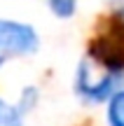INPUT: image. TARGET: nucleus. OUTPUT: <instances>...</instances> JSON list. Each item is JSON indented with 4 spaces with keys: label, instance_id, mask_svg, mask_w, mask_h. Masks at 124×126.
Returning a JSON list of instances; mask_svg holds the SVG:
<instances>
[{
    "label": "nucleus",
    "instance_id": "nucleus-1",
    "mask_svg": "<svg viewBox=\"0 0 124 126\" xmlns=\"http://www.w3.org/2000/svg\"><path fill=\"white\" fill-rule=\"evenodd\" d=\"M89 61L108 72H124V19L112 14L89 42Z\"/></svg>",
    "mask_w": 124,
    "mask_h": 126
},
{
    "label": "nucleus",
    "instance_id": "nucleus-2",
    "mask_svg": "<svg viewBox=\"0 0 124 126\" xmlns=\"http://www.w3.org/2000/svg\"><path fill=\"white\" fill-rule=\"evenodd\" d=\"M120 79L122 72H108L87 59L77 70V91L89 100H106L108 96L115 94Z\"/></svg>",
    "mask_w": 124,
    "mask_h": 126
},
{
    "label": "nucleus",
    "instance_id": "nucleus-3",
    "mask_svg": "<svg viewBox=\"0 0 124 126\" xmlns=\"http://www.w3.org/2000/svg\"><path fill=\"white\" fill-rule=\"evenodd\" d=\"M37 49V35L31 26L14 21H0V65L9 59L33 54Z\"/></svg>",
    "mask_w": 124,
    "mask_h": 126
},
{
    "label": "nucleus",
    "instance_id": "nucleus-4",
    "mask_svg": "<svg viewBox=\"0 0 124 126\" xmlns=\"http://www.w3.org/2000/svg\"><path fill=\"white\" fill-rule=\"evenodd\" d=\"M108 119L112 126H124V91L112 96L110 110H108Z\"/></svg>",
    "mask_w": 124,
    "mask_h": 126
},
{
    "label": "nucleus",
    "instance_id": "nucleus-5",
    "mask_svg": "<svg viewBox=\"0 0 124 126\" xmlns=\"http://www.w3.org/2000/svg\"><path fill=\"white\" fill-rule=\"evenodd\" d=\"M0 126H21L19 112L12 110L9 105H5V103H0Z\"/></svg>",
    "mask_w": 124,
    "mask_h": 126
},
{
    "label": "nucleus",
    "instance_id": "nucleus-6",
    "mask_svg": "<svg viewBox=\"0 0 124 126\" xmlns=\"http://www.w3.org/2000/svg\"><path fill=\"white\" fill-rule=\"evenodd\" d=\"M73 7H75V0H52V9L59 16H70Z\"/></svg>",
    "mask_w": 124,
    "mask_h": 126
}]
</instances>
